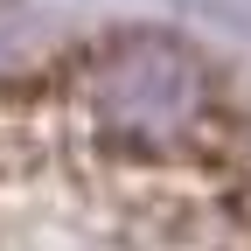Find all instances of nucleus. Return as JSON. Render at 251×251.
<instances>
[{
    "instance_id": "1",
    "label": "nucleus",
    "mask_w": 251,
    "mask_h": 251,
    "mask_svg": "<svg viewBox=\"0 0 251 251\" xmlns=\"http://www.w3.org/2000/svg\"><path fill=\"white\" fill-rule=\"evenodd\" d=\"M0 251H251V112L168 35L0 84Z\"/></svg>"
}]
</instances>
